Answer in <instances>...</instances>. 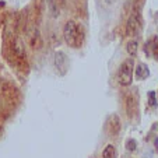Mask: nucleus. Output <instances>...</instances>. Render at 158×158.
<instances>
[{
  "mask_svg": "<svg viewBox=\"0 0 158 158\" xmlns=\"http://www.w3.org/2000/svg\"><path fill=\"white\" fill-rule=\"evenodd\" d=\"M133 74H134V60L131 57L123 60L122 64L119 66V70H118V83L123 87H129L133 81Z\"/></svg>",
  "mask_w": 158,
  "mask_h": 158,
  "instance_id": "obj_2",
  "label": "nucleus"
},
{
  "mask_svg": "<svg viewBox=\"0 0 158 158\" xmlns=\"http://www.w3.org/2000/svg\"><path fill=\"white\" fill-rule=\"evenodd\" d=\"M148 67H147L146 64H143V63H140V64L136 66V78H139V80H144L146 77H148Z\"/></svg>",
  "mask_w": 158,
  "mask_h": 158,
  "instance_id": "obj_7",
  "label": "nucleus"
},
{
  "mask_svg": "<svg viewBox=\"0 0 158 158\" xmlns=\"http://www.w3.org/2000/svg\"><path fill=\"white\" fill-rule=\"evenodd\" d=\"M13 51H14V53L17 55L18 57H24L25 56V48H24V42H23V39L21 38H15L14 42H13Z\"/></svg>",
  "mask_w": 158,
  "mask_h": 158,
  "instance_id": "obj_6",
  "label": "nucleus"
},
{
  "mask_svg": "<svg viewBox=\"0 0 158 158\" xmlns=\"http://www.w3.org/2000/svg\"><path fill=\"white\" fill-rule=\"evenodd\" d=\"M106 130H108V133H109V134H114V136L119 133V130H120V120H119V118H118L116 115H112V116L108 119Z\"/></svg>",
  "mask_w": 158,
  "mask_h": 158,
  "instance_id": "obj_4",
  "label": "nucleus"
},
{
  "mask_svg": "<svg viewBox=\"0 0 158 158\" xmlns=\"http://www.w3.org/2000/svg\"><path fill=\"white\" fill-rule=\"evenodd\" d=\"M118 152H116V147L114 144H108L102 151V158H116Z\"/></svg>",
  "mask_w": 158,
  "mask_h": 158,
  "instance_id": "obj_8",
  "label": "nucleus"
},
{
  "mask_svg": "<svg viewBox=\"0 0 158 158\" xmlns=\"http://www.w3.org/2000/svg\"><path fill=\"white\" fill-rule=\"evenodd\" d=\"M126 51L130 56H136L137 55V51H139V44L136 39H130V41L126 44Z\"/></svg>",
  "mask_w": 158,
  "mask_h": 158,
  "instance_id": "obj_9",
  "label": "nucleus"
},
{
  "mask_svg": "<svg viewBox=\"0 0 158 158\" xmlns=\"http://www.w3.org/2000/svg\"><path fill=\"white\" fill-rule=\"evenodd\" d=\"M63 38L70 48H80L83 44V30L76 21H67L63 27Z\"/></svg>",
  "mask_w": 158,
  "mask_h": 158,
  "instance_id": "obj_1",
  "label": "nucleus"
},
{
  "mask_svg": "<svg viewBox=\"0 0 158 158\" xmlns=\"http://www.w3.org/2000/svg\"><path fill=\"white\" fill-rule=\"evenodd\" d=\"M28 39H30V45L32 46L34 49L41 48L42 41H41V36H39V32L35 30V28H32V30L28 32Z\"/></svg>",
  "mask_w": 158,
  "mask_h": 158,
  "instance_id": "obj_5",
  "label": "nucleus"
},
{
  "mask_svg": "<svg viewBox=\"0 0 158 158\" xmlns=\"http://www.w3.org/2000/svg\"><path fill=\"white\" fill-rule=\"evenodd\" d=\"M141 24H143V21H141L140 14L134 11L129 17L127 23H126V28H125L126 36H136L141 31Z\"/></svg>",
  "mask_w": 158,
  "mask_h": 158,
  "instance_id": "obj_3",
  "label": "nucleus"
},
{
  "mask_svg": "<svg viewBox=\"0 0 158 158\" xmlns=\"http://www.w3.org/2000/svg\"><path fill=\"white\" fill-rule=\"evenodd\" d=\"M146 46H148V51L151 52V55L154 56V59H158V39L152 38L151 41L148 42V45H146Z\"/></svg>",
  "mask_w": 158,
  "mask_h": 158,
  "instance_id": "obj_10",
  "label": "nucleus"
}]
</instances>
